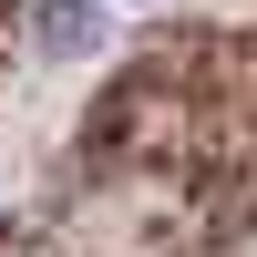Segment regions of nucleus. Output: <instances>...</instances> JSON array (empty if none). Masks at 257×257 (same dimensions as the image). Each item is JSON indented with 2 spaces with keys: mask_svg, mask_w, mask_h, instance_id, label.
<instances>
[{
  "mask_svg": "<svg viewBox=\"0 0 257 257\" xmlns=\"http://www.w3.org/2000/svg\"><path fill=\"white\" fill-rule=\"evenodd\" d=\"M82 31H93V0H52L41 11V41L52 52H82Z\"/></svg>",
  "mask_w": 257,
  "mask_h": 257,
  "instance_id": "nucleus-1",
  "label": "nucleus"
}]
</instances>
